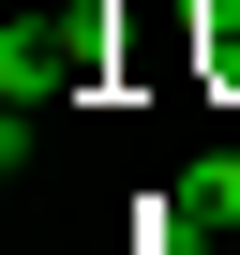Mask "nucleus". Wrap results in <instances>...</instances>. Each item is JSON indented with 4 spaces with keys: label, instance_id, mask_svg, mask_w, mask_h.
<instances>
[{
    "label": "nucleus",
    "instance_id": "f257e3e1",
    "mask_svg": "<svg viewBox=\"0 0 240 255\" xmlns=\"http://www.w3.org/2000/svg\"><path fill=\"white\" fill-rule=\"evenodd\" d=\"M90 60H105V15H90V0H75V15H15V30H0V105L45 120V105L90 90Z\"/></svg>",
    "mask_w": 240,
    "mask_h": 255
},
{
    "label": "nucleus",
    "instance_id": "f03ea898",
    "mask_svg": "<svg viewBox=\"0 0 240 255\" xmlns=\"http://www.w3.org/2000/svg\"><path fill=\"white\" fill-rule=\"evenodd\" d=\"M165 255H240V150L180 165V195H165Z\"/></svg>",
    "mask_w": 240,
    "mask_h": 255
}]
</instances>
